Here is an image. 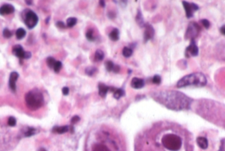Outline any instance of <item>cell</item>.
Returning a JSON list of instances; mask_svg holds the SVG:
<instances>
[{
    "instance_id": "4dcf8cb0",
    "label": "cell",
    "mask_w": 225,
    "mask_h": 151,
    "mask_svg": "<svg viewBox=\"0 0 225 151\" xmlns=\"http://www.w3.org/2000/svg\"><path fill=\"white\" fill-rule=\"evenodd\" d=\"M61 67H62L61 62H60V61H56L55 65H54V71L55 72L58 73L60 71V70L61 69Z\"/></svg>"
},
{
    "instance_id": "7402d4cb",
    "label": "cell",
    "mask_w": 225,
    "mask_h": 151,
    "mask_svg": "<svg viewBox=\"0 0 225 151\" xmlns=\"http://www.w3.org/2000/svg\"><path fill=\"white\" fill-rule=\"evenodd\" d=\"M136 20L137 23L138 24V25H140V27H143L144 26V19L142 17V15L141 13V12L140 11H138L137 15H136Z\"/></svg>"
},
{
    "instance_id": "5b68a950",
    "label": "cell",
    "mask_w": 225,
    "mask_h": 151,
    "mask_svg": "<svg viewBox=\"0 0 225 151\" xmlns=\"http://www.w3.org/2000/svg\"><path fill=\"white\" fill-rule=\"evenodd\" d=\"M22 17L27 27L32 29L34 28L38 22V17L34 11L30 9H26L22 13Z\"/></svg>"
},
{
    "instance_id": "f1b7e54d",
    "label": "cell",
    "mask_w": 225,
    "mask_h": 151,
    "mask_svg": "<svg viewBox=\"0 0 225 151\" xmlns=\"http://www.w3.org/2000/svg\"><path fill=\"white\" fill-rule=\"evenodd\" d=\"M86 38L89 41H93L94 40H95V38H94V36H93V30L91 29L88 30L87 31V32L86 34Z\"/></svg>"
},
{
    "instance_id": "9a60e30c",
    "label": "cell",
    "mask_w": 225,
    "mask_h": 151,
    "mask_svg": "<svg viewBox=\"0 0 225 151\" xmlns=\"http://www.w3.org/2000/svg\"><path fill=\"white\" fill-rule=\"evenodd\" d=\"M69 126H55L52 129V132L58 134H63L69 132Z\"/></svg>"
},
{
    "instance_id": "9c48e42d",
    "label": "cell",
    "mask_w": 225,
    "mask_h": 151,
    "mask_svg": "<svg viewBox=\"0 0 225 151\" xmlns=\"http://www.w3.org/2000/svg\"><path fill=\"white\" fill-rule=\"evenodd\" d=\"M145 27V32H144V41H147L154 38V36L155 34V30L152 26L149 24H146L144 25Z\"/></svg>"
},
{
    "instance_id": "1f68e13d",
    "label": "cell",
    "mask_w": 225,
    "mask_h": 151,
    "mask_svg": "<svg viewBox=\"0 0 225 151\" xmlns=\"http://www.w3.org/2000/svg\"><path fill=\"white\" fill-rule=\"evenodd\" d=\"M12 35H13L12 32L9 29L6 28V29L3 30V36L4 38H10L12 36Z\"/></svg>"
},
{
    "instance_id": "f35d334b",
    "label": "cell",
    "mask_w": 225,
    "mask_h": 151,
    "mask_svg": "<svg viewBox=\"0 0 225 151\" xmlns=\"http://www.w3.org/2000/svg\"><path fill=\"white\" fill-rule=\"evenodd\" d=\"M99 4H100V6H102V7H104L105 6V2L103 1H100V2H99Z\"/></svg>"
},
{
    "instance_id": "d6986e66",
    "label": "cell",
    "mask_w": 225,
    "mask_h": 151,
    "mask_svg": "<svg viewBox=\"0 0 225 151\" xmlns=\"http://www.w3.org/2000/svg\"><path fill=\"white\" fill-rule=\"evenodd\" d=\"M92 151H111L106 145L102 144H97L93 147Z\"/></svg>"
},
{
    "instance_id": "d4e9b609",
    "label": "cell",
    "mask_w": 225,
    "mask_h": 151,
    "mask_svg": "<svg viewBox=\"0 0 225 151\" xmlns=\"http://www.w3.org/2000/svg\"><path fill=\"white\" fill-rule=\"evenodd\" d=\"M132 50L130 48H127V47H124L123 50V55L124 57L128 58V57H130L132 55Z\"/></svg>"
},
{
    "instance_id": "7a4b0ae2",
    "label": "cell",
    "mask_w": 225,
    "mask_h": 151,
    "mask_svg": "<svg viewBox=\"0 0 225 151\" xmlns=\"http://www.w3.org/2000/svg\"><path fill=\"white\" fill-rule=\"evenodd\" d=\"M207 84V78L203 74L200 72L193 73L184 76L177 83L179 88L187 86H195L201 87Z\"/></svg>"
},
{
    "instance_id": "7c38bea8",
    "label": "cell",
    "mask_w": 225,
    "mask_h": 151,
    "mask_svg": "<svg viewBox=\"0 0 225 151\" xmlns=\"http://www.w3.org/2000/svg\"><path fill=\"white\" fill-rule=\"evenodd\" d=\"M14 11H15V7L12 6V5L6 4L0 7V15H9L13 13Z\"/></svg>"
},
{
    "instance_id": "44dd1931",
    "label": "cell",
    "mask_w": 225,
    "mask_h": 151,
    "mask_svg": "<svg viewBox=\"0 0 225 151\" xmlns=\"http://www.w3.org/2000/svg\"><path fill=\"white\" fill-rule=\"evenodd\" d=\"M97 71V69L96 67H93V66H89V67H87L86 70H85V72L86 74L88 76H93L94 74H96V72Z\"/></svg>"
},
{
    "instance_id": "e575fe53",
    "label": "cell",
    "mask_w": 225,
    "mask_h": 151,
    "mask_svg": "<svg viewBox=\"0 0 225 151\" xmlns=\"http://www.w3.org/2000/svg\"><path fill=\"white\" fill-rule=\"evenodd\" d=\"M79 120H80V118L78 117V116H75L74 117L72 118L71 122H72V124H76Z\"/></svg>"
},
{
    "instance_id": "e0dca14e",
    "label": "cell",
    "mask_w": 225,
    "mask_h": 151,
    "mask_svg": "<svg viewBox=\"0 0 225 151\" xmlns=\"http://www.w3.org/2000/svg\"><path fill=\"white\" fill-rule=\"evenodd\" d=\"M36 133H37V130L34 128H27L23 132L24 136L27 137L32 136V135H35Z\"/></svg>"
},
{
    "instance_id": "83f0119b",
    "label": "cell",
    "mask_w": 225,
    "mask_h": 151,
    "mask_svg": "<svg viewBox=\"0 0 225 151\" xmlns=\"http://www.w3.org/2000/svg\"><path fill=\"white\" fill-rule=\"evenodd\" d=\"M55 62H56V61L55 60L54 58H53V57H50L47 59V64H48V66L50 68H51V69H54V66Z\"/></svg>"
},
{
    "instance_id": "603a6c76",
    "label": "cell",
    "mask_w": 225,
    "mask_h": 151,
    "mask_svg": "<svg viewBox=\"0 0 225 151\" xmlns=\"http://www.w3.org/2000/svg\"><path fill=\"white\" fill-rule=\"evenodd\" d=\"M76 23H77V19L74 17H70L67 20V27L69 28H72L74 27V26L76 24Z\"/></svg>"
},
{
    "instance_id": "2e32d148",
    "label": "cell",
    "mask_w": 225,
    "mask_h": 151,
    "mask_svg": "<svg viewBox=\"0 0 225 151\" xmlns=\"http://www.w3.org/2000/svg\"><path fill=\"white\" fill-rule=\"evenodd\" d=\"M99 88V94L101 97H106L108 91L109 90V87L103 84H99L98 86Z\"/></svg>"
},
{
    "instance_id": "8fae6325",
    "label": "cell",
    "mask_w": 225,
    "mask_h": 151,
    "mask_svg": "<svg viewBox=\"0 0 225 151\" xmlns=\"http://www.w3.org/2000/svg\"><path fill=\"white\" fill-rule=\"evenodd\" d=\"M13 53L19 57V59H25L26 51H24L23 47L20 45H16L13 48Z\"/></svg>"
},
{
    "instance_id": "4316f807",
    "label": "cell",
    "mask_w": 225,
    "mask_h": 151,
    "mask_svg": "<svg viewBox=\"0 0 225 151\" xmlns=\"http://www.w3.org/2000/svg\"><path fill=\"white\" fill-rule=\"evenodd\" d=\"M115 65L113 62L111 61H108L107 62H106V69L107 71L109 72H111V71H113L114 68H115Z\"/></svg>"
},
{
    "instance_id": "ab89813d",
    "label": "cell",
    "mask_w": 225,
    "mask_h": 151,
    "mask_svg": "<svg viewBox=\"0 0 225 151\" xmlns=\"http://www.w3.org/2000/svg\"><path fill=\"white\" fill-rule=\"evenodd\" d=\"M38 151H48V150L45 149L44 148H40V149H39V150Z\"/></svg>"
},
{
    "instance_id": "6da1fadb",
    "label": "cell",
    "mask_w": 225,
    "mask_h": 151,
    "mask_svg": "<svg viewBox=\"0 0 225 151\" xmlns=\"http://www.w3.org/2000/svg\"><path fill=\"white\" fill-rule=\"evenodd\" d=\"M154 99L171 110L182 111L190 108L192 100L184 93L175 91H165L154 93Z\"/></svg>"
},
{
    "instance_id": "cb8c5ba5",
    "label": "cell",
    "mask_w": 225,
    "mask_h": 151,
    "mask_svg": "<svg viewBox=\"0 0 225 151\" xmlns=\"http://www.w3.org/2000/svg\"><path fill=\"white\" fill-rule=\"evenodd\" d=\"M104 58V53L103 52L100 50V49H98L96 51V53H95V59L97 61H102Z\"/></svg>"
},
{
    "instance_id": "484cf974",
    "label": "cell",
    "mask_w": 225,
    "mask_h": 151,
    "mask_svg": "<svg viewBox=\"0 0 225 151\" xmlns=\"http://www.w3.org/2000/svg\"><path fill=\"white\" fill-rule=\"evenodd\" d=\"M124 95V91L122 89H117L115 91H114V97L119 99Z\"/></svg>"
},
{
    "instance_id": "d6a6232c",
    "label": "cell",
    "mask_w": 225,
    "mask_h": 151,
    "mask_svg": "<svg viewBox=\"0 0 225 151\" xmlns=\"http://www.w3.org/2000/svg\"><path fill=\"white\" fill-rule=\"evenodd\" d=\"M153 83L154 84H159L161 82V77L158 75H155L154 78H153Z\"/></svg>"
},
{
    "instance_id": "30bf717a",
    "label": "cell",
    "mask_w": 225,
    "mask_h": 151,
    "mask_svg": "<svg viewBox=\"0 0 225 151\" xmlns=\"http://www.w3.org/2000/svg\"><path fill=\"white\" fill-rule=\"evenodd\" d=\"M19 78V74L16 72H13L11 73L9 77V87L13 91H16V82Z\"/></svg>"
},
{
    "instance_id": "277c9868",
    "label": "cell",
    "mask_w": 225,
    "mask_h": 151,
    "mask_svg": "<svg viewBox=\"0 0 225 151\" xmlns=\"http://www.w3.org/2000/svg\"><path fill=\"white\" fill-rule=\"evenodd\" d=\"M164 147L171 151H177L182 147V139L175 134L165 135L161 139Z\"/></svg>"
},
{
    "instance_id": "8d00e7d4",
    "label": "cell",
    "mask_w": 225,
    "mask_h": 151,
    "mask_svg": "<svg viewBox=\"0 0 225 151\" xmlns=\"http://www.w3.org/2000/svg\"><path fill=\"white\" fill-rule=\"evenodd\" d=\"M56 25H57V27L60 28H65V24L63 23V22H61V21L57 22V24H56Z\"/></svg>"
},
{
    "instance_id": "f546056e",
    "label": "cell",
    "mask_w": 225,
    "mask_h": 151,
    "mask_svg": "<svg viewBox=\"0 0 225 151\" xmlns=\"http://www.w3.org/2000/svg\"><path fill=\"white\" fill-rule=\"evenodd\" d=\"M7 124L9 126L11 127H14L16 126V124H17V120L16 119H15L14 117L13 116H10L9 118H8V120H7Z\"/></svg>"
},
{
    "instance_id": "74e56055",
    "label": "cell",
    "mask_w": 225,
    "mask_h": 151,
    "mask_svg": "<svg viewBox=\"0 0 225 151\" xmlns=\"http://www.w3.org/2000/svg\"><path fill=\"white\" fill-rule=\"evenodd\" d=\"M220 31H221L222 34L225 36V25H223V27H221V28H220Z\"/></svg>"
},
{
    "instance_id": "ac0fdd59",
    "label": "cell",
    "mask_w": 225,
    "mask_h": 151,
    "mask_svg": "<svg viewBox=\"0 0 225 151\" xmlns=\"http://www.w3.org/2000/svg\"><path fill=\"white\" fill-rule=\"evenodd\" d=\"M109 38L113 41H117L119 38V31L117 28H114L109 35Z\"/></svg>"
},
{
    "instance_id": "ffe728a7",
    "label": "cell",
    "mask_w": 225,
    "mask_h": 151,
    "mask_svg": "<svg viewBox=\"0 0 225 151\" xmlns=\"http://www.w3.org/2000/svg\"><path fill=\"white\" fill-rule=\"evenodd\" d=\"M26 36V31L24 29L20 28L16 31V37L18 40H22Z\"/></svg>"
},
{
    "instance_id": "836d02e7",
    "label": "cell",
    "mask_w": 225,
    "mask_h": 151,
    "mask_svg": "<svg viewBox=\"0 0 225 151\" xmlns=\"http://www.w3.org/2000/svg\"><path fill=\"white\" fill-rule=\"evenodd\" d=\"M201 22L203 24V26L204 27H205L206 29H208L209 27H210V23H209V21L207 19H202L201 20Z\"/></svg>"
},
{
    "instance_id": "ba28073f",
    "label": "cell",
    "mask_w": 225,
    "mask_h": 151,
    "mask_svg": "<svg viewBox=\"0 0 225 151\" xmlns=\"http://www.w3.org/2000/svg\"><path fill=\"white\" fill-rule=\"evenodd\" d=\"M199 53V49L197 46L196 45L194 40H191V43L190 45L186 49V57H196Z\"/></svg>"
},
{
    "instance_id": "8992f818",
    "label": "cell",
    "mask_w": 225,
    "mask_h": 151,
    "mask_svg": "<svg viewBox=\"0 0 225 151\" xmlns=\"http://www.w3.org/2000/svg\"><path fill=\"white\" fill-rule=\"evenodd\" d=\"M200 28L199 25L194 22H192L189 24L186 30L185 38L186 39H190L191 40H194V38L197 36L200 32Z\"/></svg>"
},
{
    "instance_id": "4fadbf2b",
    "label": "cell",
    "mask_w": 225,
    "mask_h": 151,
    "mask_svg": "<svg viewBox=\"0 0 225 151\" xmlns=\"http://www.w3.org/2000/svg\"><path fill=\"white\" fill-rule=\"evenodd\" d=\"M131 86L134 89H140L144 86V81L142 78H134L131 82Z\"/></svg>"
},
{
    "instance_id": "5bb4252c",
    "label": "cell",
    "mask_w": 225,
    "mask_h": 151,
    "mask_svg": "<svg viewBox=\"0 0 225 151\" xmlns=\"http://www.w3.org/2000/svg\"><path fill=\"white\" fill-rule=\"evenodd\" d=\"M197 145L202 149H206L208 147V141L206 137H199L197 138Z\"/></svg>"
},
{
    "instance_id": "60d3db41",
    "label": "cell",
    "mask_w": 225,
    "mask_h": 151,
    "mask_svg": "<svg viewBox=\"0 0 225 151\" xmlns=\"http://www.w3.org/2000/svg\"><path fill=\"white\" fill-rule=\"evenodd\" d=\"M26 2H27V3H28V4H31V3H32V2H29V1H26Z\"/></svg>"
},
{
    "instance_id": "d590c367",
    "label": "cell",
    "mask_w": 225,
    "mask_h": 151,
    "mask_svg": "<svg viewBox=\"0 0 225 151\" xmlns=\"http://www.w3.org/2000/svg\"><path fill=\"white\" fill-rule=\"evenodd\" d=\"M62 92H63V93L64 95H67L69 93V89L67 87H64L63 88Z\"/></svg>"
},
{
    "instance_id": "52a82bcc",
    "label": "cell",
    "mask_w": 225,
    "mask_h": 151,
    "mask_svg": "<svg viewBox=\"0 0 225 151\" xmlns=\"http://www.w3.org/2000/svg\"><path fill=\"white\" fill-rule=\"evenodd\" d=\"M183 6L185 9L187 18H191L193 17V13L199 9L197 5L193 3H188L187 2H182Z\"/></svg>"
},
{
    "instance_id": "3957f363",
    "label": "cell",
    "mask_w": 225,
    "mask_h": 151,
    "mask_svg": "<svg viewBox=\"0 0 225 151\" xmlns=\"http://www.w3.org/2000/svg\"><path fill=\"white\" fill-rule=\"evenodd\" d=\"M25 102L29 109L36 111L44 105V99L42 93L39 90L34 89L26 94Z\"/></svg>"
}]
</instances>
